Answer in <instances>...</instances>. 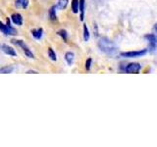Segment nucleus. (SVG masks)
<instances>
[{
	"label": "nucleus",
	"instance_id": "nucleus-1",
	"mask_svg": "<svg viewBox=\"0 0 157 147\" xmlns=\"http://www.w3.org/2000/svg\"><path fill=\"white\" fill-rule=\"evenodd\" d=\"M97 45L99 47L100 50L103 53L107 54V55H110V56L115 55L118 52V48L116 46V44L107 37H101L99 39V41H98Z\"/></svg>",
	"mask_w": 157,
	"mask_h": 147
},
{
	"label": "nucleus",
	"instance_id": "nucleus-2",
	"mask_svg": "<svg viewBox=\"0 0 157 147\" xmlns=\"http://www.w3.org/2000/svg\"><path fill=\"white\" fill-rule=\"evenodd\" d=\"M0 31H1L2 33H4L5 36H16L17 34V29L14 28L11 24H10L9 19H7L6 24H3L0 21Z\"/></svg>",
	"mask_w": 157,
	"mask_h": 147
},
{
	"label": "nucleus",
	"instance_id": "nucleus-3",
	"mask_svg": "<svg viewBox=\"0 0 157 147\" xmlns=\"http://www.w3.org/2000/svg\"><path fill=\"white\" fill-rule=\"evenodd\" d=\"M12 42L14 44H16V45L20 46L22 48V50L24 51V53L26 54V56L29 57V58H31V59H34V55H33V53L32 52L31 49L29 48V46L27 45L26 43H25L23 40H20V39H13Z\"/></svg>",
	"mask_w": 157,
	"mask_h": 147
},
{
	"label": "nucleus",
	"instance_id": "nucleus-4",
	"mask_svg": "<svg viewBox=\"0 0 157 147\" xmlns=\"http://www.w3.org/2000/svg\"><path fill=\"white\" fill-rule=\"evenodd\" d=\"M147 49H141L139 51H129V52H122L120 55L125 58H137V57H142L147 53Z\"/></svg>",
	"mask_w": 157,
	"mask_h": 147
},
{
	"label": "nucleus",
	"instance_id": "nucleus-5",
	"mask_svg": "<svg viewBox=\"0 0 157 147\" xmlns=\"http://www.w3.org/2000/svg\"><path fill=\"white\" fill-rule=\"evenodd\" d=\"M144 38L148 42V49L150 52H154L157 48V37L154 36L153 33H149L146 34L144 36Z\"/></svg>",
	"mask_w": 157,
	"mask_h": 147
},
{
	"label": "nucleus",
	"instance_id": "nucleus-6",
	"mask_svg": "<svg viewBox=\"0 0 157 147\" xmlns=\"http://www.w3.org/2000/svg\"><path fill=\"white\" fill-rule=\"evenodd\" d=\"M141 66L139 63H130L125 68V72L129 74H137L140 73Z\"/></svg>",
	"mask_w": 157,
	"mask_h": 147
},
{
	"label": "nucleus",
	"instance_id": "nucleus-7",
	"mask_svg": "<svg viewBox=\"0 0 157 147\" xmlns=\"http://www.w3.org/2000/svg\"><path fill=\"white\" fill-rule=\"evenodd\" d=\"M0 49H1L2 52H4L6 55L12 56V57H16L17 56L16 50H15L13 47L7 45V44H1V45H0Z\"/></svg>",
	"mask_w": 157,
	"mask_h": 147
},
{
	"label": "nucleus",
	"instance_id": "nucleus-8",
	"mask_svg": "<svg viewBox=\"0 0 157 147\" xmlns=\"http://www.w3.org/2000/svg\"><path fill=\"white\" fill-rule=\"evenodd\" d=\"M11 21L16 26H22L23 24V17L21 14L19 13H15L11 16Z\"/></svg>",
	"mask_w": 157,
	"mask_h": 147
},
{
	"label": "nucleus",
	"instance_id": "nucleus-9",
	"mask_svg": "<svg viewBox=\"0 0 157 147\" xmlns=\"http://www.w3.org/2000/svg\"><path fill=\"white\" fill-rule=\"evenodd\" d=\"M32 36H33V37L34 39H36V40H39V39H41V37L43 36V29L41 28L32 29Z\"/></svg>",
	"mask_w": 157,
	"mask_h": 147
},
{
	"label": "nucleus",
	"instance_id": "nucleus-10",
	"mask_svg": "<svg viewBox=\"0 0 157 147\" xmlns=\"http://www.w3.org/2000/svg\"><path fill=\"white\" fill-rule=\"evenodd\" d=\"M65 60L67 62L68 65H73L74 63V59H75V54H74L73 52H66L65 53Z\"/></svg>",
	"mask_w": 157,
	"mask_h": 147
},
{
	"label": "nucleus",
	"instance_id": "nucleus-11",
	"mask_svg": "<svg viewBox=\"0 0 157 147\" xmlns=\"http://www.w3.org/2000/svg\"><path fill=\"white\" fill-rule=\"evenodd\" d=\"M56 8L57 6H52L50 9H49V12H48V15H49V19L51 20V21H56L57 20V15H56Z\"/></svg>",
	"mask_w": 157,
	"mask_h": 147
},
{
	"label": "nucleus",
	"instance_id": "nucleus-12",
	"mask_svg": "<svg viewBox=\"0 0 157 147\" xmlns=\"http://www.w3.org/2000/svg\"><path fill=\"white\" fill-rule=\"evenodd\" d=\"M85 8H86V1L85 0H80V20L82 22L85 19Z\"/></svg>",
	"mask_w": 157,
	"mask_h": 147
},
{
	"label": "nucleus",
	"instance_id": "nucleus-13",
	"mask_svg": "<svg viewBox=\"0 0 157 147\" xmlns=\"http://www.w3.org/2000/svg\"><path fill=\"white\" fill-rule=\"evenodd\" d=\"M80 11V0H73L72 1V12L77 14Z\"/></svg>",
	"mask_w": 157,
	"mask_h": 147
},
{
	"label": "nucleus",
	"instance_id": "nucleus-14",
	"mask_svg": "<svg viewBox=\"0 0 157 147\" xmlns=\"http://www.w3.org/2000/svg\"><path fill=\"white\" fill-rule=\"evenodd\" d=\"M68 3H69V0H58L56 6L59 10H64L68 6Z\"/></svg>",
	"mask_w": 157,
	"mask_h": 147
},
{
	"label": "nucleus",
	"instance_id": "nucleus-15",
	"mask_svg": "<svg viewBox=\"0 0 157 147\" xmlns=\"http://www.w3.org/2000/svg\"><path fill=\"white\" fill-rule=\"evenodd\" d=\"M15 70V68L12 66H6L3 68H0V74H10Z\"/></svg>",
	"mask_w": 157,
	"mask_h": 147
},
{
	"label": "nucleus",
	"instance_id": "nucleus-16",
	"mask_svg": "<svg viewBox=\"0 0 157 147\" xmlns=\"http://www.w3.org/2000/svg\"><path fill=\"white\" fill-rule=\"evenodd\" d=\"M83 39H85V41H88V39H90V31H88L86 24H83Z\"/></svg>",
	"mask_w": 157,
	"mask_h": 147
},
{
	"label": "nucleus",
	"instance_id": "nucleus-17",
	"mask_svg": "<svg viewBox=\"0 0 157 147\" xmlns=\"http://www.w3.org/2000/svg\"><path fill=\"white\" fill-rule=\"evenodd\" d=\"M57 34H58L59 36L62 37V39H63L64 41L67 42V40H68V33H67V32L65 31V29H60V31L57 32Z\"/></svg>",
	"mask_w": 157,
	"mask_h": 147
},
{
	"label": "nucleus",
	"instance_id": "nucleus-18",
	"mask_svg": "<svg viewBox=\"0 0 157 147\" xmlns=\"http://www.w3.org/2000/svg\"><path fill=\"white\" fill-rule=\"evenodd\" d=\"M48 57L51 59L52 61H56L57 57H56V53L54 52L52 48H48Z\"/></svg>",
	"mask_w": 157,
	"mask_h": 147
},
{
	"label": "nucleus",
	"instance_id": "nucleus-19",
	"mask_svg": "<svg viewBox=\"0 0 157 147\" xmlns=\"http://www.w3.org/2000/svg\"><path fill=\"white\" fill-rule=\"evenodd\" d=\"M91 64H92V59L91 58H88L86 62V71H90V68H91Z\"/></svg>",
	"mask_w": 157,
	"mask_h": 147
},
{
	"label": "nucleus",
	"instance_id": "nucleus-20",
	"mask_svg": "<svg viewBox=\"0 0 157 147\" xmlns=\"http://www.w3.org/2000/svg\"><path fill=\"white\" fill-rule=\"evenodd\" d=\"M24 1L25 0H16V7H22V5H23V3H24Z\"/></svg>",
	"mask_w": 157,
	"mask_h": 147
},
{
	"label": "nucleus",
	"instance_id": "nucleus-21",
	"mask_svg": "<svg viewBox=\"0 0 157 147\" xmlns=\"http://www.w3.org/2000/svg\"><path fill=\"white\" fill-rule=\"evenodd\" d=\"M28 5H29V0H25L24 3H23V5H22V8L26 9V8L28 7Z\"/></svg>",
	"mask_w": 157,
	"mask_h": 147
},
{
	"label": "nucleus",
	"instance_id": "nucleus-22",
	"mask_svg": "<svg viewBox=\"0 0 157 147\" xmlns=\"http://www.w3.org/2000/svg\"><path fill=\"white\" fill-rule=\"evenodd\" d=\"M153 34L157 37V23L153 26Z\"/></svg>",
	"mask_w": 157,
	"mask_h": 147
},
{
	"label": "nucleus",
	"instance_id": "nucleus-23",
	"mask_svg": "<svg viewBox=\"0 0 157 147\" xmlns=\"http://www.w3.org/2000/svg\"><path fill=\"white\" fill-rule=\"evenodd\" d=\"M32 73H33V74H37L36 71H28V72H27V74H32Z\"/></svg>",
	"mask_w": 157,
	"mask_h": 147
}]
</instances>
